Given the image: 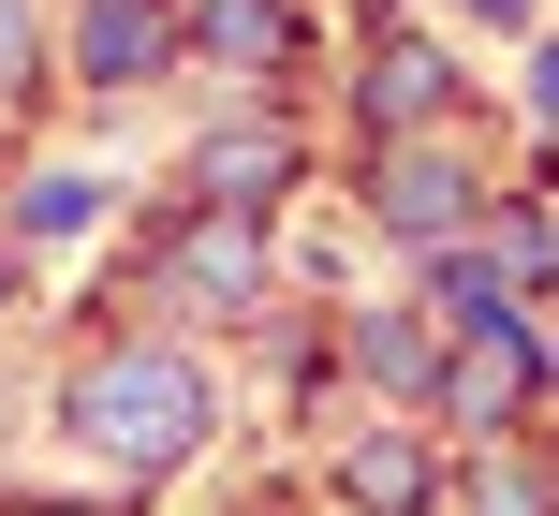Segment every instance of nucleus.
I'll return each mask as SVG.
<instances>
[{"label":"nucleus","mask_w":559,"mask_h":516,"mask_svg":"<svg viewBox=\"0 0 559 516\" xmlns=\"http://www.w3.org/2000/svg\"><path fill=\"white\" fill-rule=\"evenodd\" d=\"M472 15H531V0H472Z\"/></svg>","instance_id":"10"},{"label":"nucleus","mask_w":559,"mask_h":516,"mask_svg":"<svg viewBox=\"0 0 559 516\" xmlns=\"http://www.w3.org/2000/svg\"><path fill=\"white\" fill-rule=\"evenodd\" d=\"M163 59V15L147 0H88V74H147Z\"/></svg>","instance_id":"3"},{"label":"nucleus","mask_w":559,"mask_h":516,"mask_svg":"<svg viewBox=\"0 0 559 516\" xmlns=\"http://www.w3.org/2000/svg\"><path fill=\"white\" fill-rule=\"evenodd\" d=\"M486 516H545V488L531 472H486Z\"/></svg>","instance_id":"7"},{"label":"nucleus","mask_w":559,"mask_h":516,"mask_svg":"<svg viewBox=\"0 0 559 516\" xmlns=\"http://www.w3.org/2000/svg\"><path fill=\"white\" fill-rule=\"evenodd\" d=\"M383 222H397V236H442V222H456V163H397V177H383Z\"/></svg>","instance_id":"4"},{"label":"nucleus","mask_w":559,"mask_h":516,"mask_svg":"<svg viewBox=\"0 0 559 516\" xmlns=\"http://www.w3.org/2000/svg\"><path fill=\"white\" fill-rule=\"evenodd\" d=\"M515 399H531V354H515V325H472V354H456V413H472V429H501Z\"/></svg>","instance_id":"2"},{"label":"nucleus","mask_w":559,"mask_h":516,"mask_svg":"<svg viewBox=\"0 0 559 516\" xmlns=\"http://www.w3.org/2000/svg\"><path fill=\"white\" fill-rule=\"evenodd\" d=\"M545 118H559V45H545Z\"/></svg>","instance_id":"9"},{"label":"nucleus","mask_w":559,"mask_h":516,"mask_svg":"<svg viewBox=\"0 0 559 516\" xmlns=\"http://www.w3.org/2000/svg\"><path fill=\"white\" fill-rule=\"evenodd\" d=\"M368 104H383V118H427V104H442V59H427V45H397V59H383V89H368Z\"/></svg>","instance_id":"6"},{"label":"nucleus","mask_w":559,"mask_h":516,"mask_svg":"<svg viewBox=\"0 0 559 516\" xmlns=\"http://www.w3.org/2000/svg\"><path fill=\"white\" fill-rule=\"evenodd\" d=\"M15 59H29V15H15V0H0V74H15Z\"/></svg>","instance_id":"8"},{"label":"nucleus","mask_w":559,"mask_h":516,"mask_svg":"<svg viewBox=\"0 0 559 516\" xmlns=\"http://www.w3.org/2000/svg\"><path fill=\"white\" fill-rule=\"evenodd\" d=\"M74 429L104 443V458H133V472H163L177 443L206 429V384L177 370V354H118V370H88V384H74Z\"/></svg>","instance_id":"1"},{"label":"nucleus","mask_w":559,"mask_h":516,"mask_svg":"<svg viewBox=\"0 0 559 516\" xmlns=\"http://www.w3.org/2000/svg\"><path fill=\"white\" fill-rule=\"evenodd\" d=\"M206 45H222V59H280L295 15H280V0H206Z\"/></svg>","instance_id":"5"}]
</instances>
